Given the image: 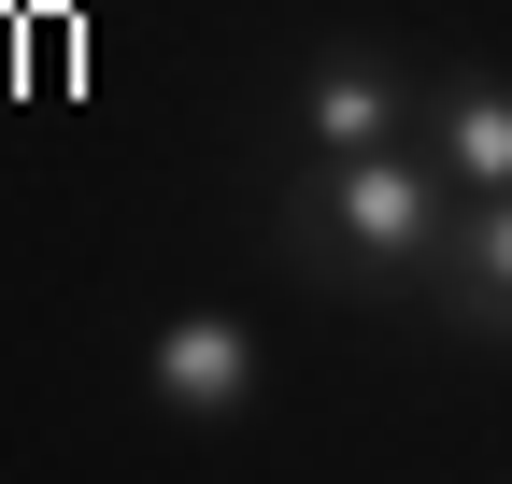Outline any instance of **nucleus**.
<instances>
[{"label": "nucleus", "mask_w": 512, "mask_h": 484, "mask_svg": "<svg viewBox=\"0 0 512 484\" xmlns=\"http://www.w3.org/2000/svg\"><path fill=\"white\" fill-rule=\"evenodd\" d=\"M271 228H285V257L328 271L342 299H399V285H441L456 171H441L427 143H356V157H313Z\"/></svg>", "instance_id": "1"}, {"label": "nucleus", "mask_w": 512, "mask_h": 484, "mask_svg": "<svg viewBox=\"0 0 512 484\" xmlns=\"http://www.w3.org/2000/svg\"><path fill=\"white\" fill-rule=\"evenodd\" d=\"M413 114H427V86L399 72L384 43H328L313 72L285 86V129H299V157H356V143H413Z\"/></svg>", "instance_id": "2"}, {"label": "nucleus", "mask_w": 512, "mask_h": 484, "mask_svg": "<svg viewBox=\"0 0 512 484\" xmlns=\"http://www.w3.org/2000/svg\"><path fill=\"white\" fill-rule=\"evenodd\" d=\"M256 385H271V371H256V328L214 314V299H200V314H171V328L143 342V399L171 413V428H242Z\"/></svg>", "instance_id": "3"}, {"label": "nucleus", "mask_w": 512, "mask_h": 484, "mask_svg": "<svg viewBox=\"0 0 512 484\" xmlns=\"http://www.w3.org/2000/svg\"><path fill=\"white\" fill-rule=\"evenodd\" d=\"M413 143L456 171V200H498V186H512V86H498V72H441L427 114H413Z\"/></svg>", "instance_id": "4"}, {"label": "nucleus", "mask_w": 512, "mask_h": 484, "mask_svg": "<svg viewBox=\"0 0 512 484\" xmlns=\"http://www.w3.org/2000/svg\"><path fill=\"white\" fill-rule=\"evenodd\" d=\"M441 314L512 342V186L498 200H456V242H441Z\"/></svg>", "instance_id": "5"}]
</instances>
